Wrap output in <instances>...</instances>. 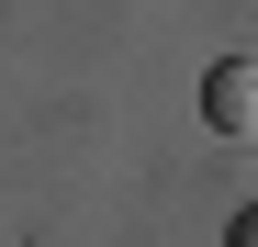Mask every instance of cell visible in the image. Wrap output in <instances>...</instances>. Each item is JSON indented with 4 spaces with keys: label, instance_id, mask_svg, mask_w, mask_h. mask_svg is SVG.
I'll list each match as a JSON object with an SVG mask.
<instances>
[{
    "label": "cell",
    "instance_id": "6da1fadb",
    "mask_svg": "<svg viewBox=\"0 0 258 247\" xmlns=\"http://www.w3.org/2000/svg\"><path fill=\"white\" fill-rule=\"evenodd\" d=\"M202 124L213 135H258V56H225L202 79Z\"/></svg>",
    "mask_w": 258,
    "mask_h": 247
},
{
    "label": "cell",
    "instance_id": "7a4b0ae2",
    "mask_svg": "<svg viewBox=\"0 0 258 247\" xmlns=\"http://www.w3.org/2000/svg\"><path fill=\"white\" fill-rule=\"evenodd\" d=\"M225 247H258V202H247V214H236V225H225Z\"/></svg>",
    "mask_w": 258,
    "mask_h": 247
}]
</instances>
